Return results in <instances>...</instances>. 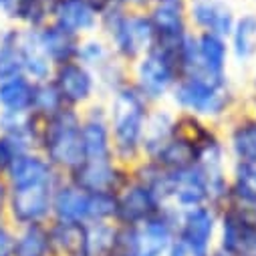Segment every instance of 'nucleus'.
Here are the masks:
<instances>
[{
  "label": "nucleus",
  "instance_id": "f257e3e1",
  "mask_svg": "<svg viewBox=\"0 0 256 256\" xmlns=\"http://www.w3.org/2000/svg\"><path fill=\"white\" fill-rule=\"evenodd\" d=\"M168 105L182 115L198 117L220 127L244 105V97L236 89L234 79L214 81L200 75H184L176 83Z\"/></svg>",
  "mask_w": 256,
  "mask_h": 256
},
{
  "label": "nucleus",
  "instance_id": "f8f14e48",
  "mask_svg": "<svg viewBox=\"0 0 256 256\" xmlns=\"http://www.w3.org/2000/svg\"><path fill=\"white\" fill-rule=\"evenodd\" d=\"M220 130L230 164L256 166V117L244 105L220 125Z\"/></svg>",
  "mask_w": 256,
  "mask_h": 256
},
{
  "label": "nucleus",
  "instance_id": "0eeeda50",
  "mask_svg": "<svg viewBox=\"0 0 256 256\" xmlns=\"http://www.w3.org/2000/svg\"><path fill=\"white\" fill-rule=\"evenodd\" d=\"M56 184H34V186L10 188L8 206L4 214L6 222L12 228L28 226V224H48L52 218V192Z\"/></svg>",
  "mask_w": 256,
  "mask_h": 256
},
{
  "label": "nucleus",
  "instance_id": "bb28decb",
  "mask_svg": "<svg viewBox=\"0 0 256 256\" xmlns=\"http://www.w3.org/2000/svg\"><path fill=\"white\" fill-rule=\"evenodd\" d=\"M52 0H12L4 22L20 28H40L50 22Z\"/></svg>",
  "mask_w": 256,
  "mask_h": 256
},
{
  "label": "nucleus",
  "instance_id": "2eb2a0df",
  "mask_svg": "<svg viewBox=\"0 0 256 256\" xmlns=\"http://www.w3.org/2000/svg\"><path fill=\"white\" fill-rule=\"evenodd\" d=\"M81 190L95 192H119V188L130 180V170L117 164V160H85L73 174L67 176Z\"/></svg>",
  "mask_w": 256,
  "mask_h": 256
},
{
  "label": "nucleus",
  "instance_id": "4c0bfd02",
  "mask_svg": "<svg viewBox=\"0 0 256 256\" xmlns=\"http://www.w3.org/2000/svg\"><path fill=\"white\" fill-rule=\"evenodd\" d=\"M212 252L214 250H210V248H204V246H198L190 240H184L180 236H174L166 256H212Z\"/></svg>",
  "mask_w": 256,
  "mask_h": 256
},
{
  "label": "nucleus",
  "instance_id": "ddd939ff",
  "mask_svg": "<svg viewBox=\"0 0 256 256\" xmlns=\"http://www.w3.org/2000/svg\"><path fill=\"white\" fill-rule=\"evenodd\" d=\"M81 140L85 160H115L107 107L103 99H97L81 111Z\"/></svg>",
  "mask_w": 256,
  "mask_h": 256
},
{
  "label": "nucleus",
  "instance_id": "f704fd0d",
  "mask_svg": "<svg viewBox=\"0 0 256 256\" xmlns=\"http://www.w3.org/2000/svg\"><path fill=\"white\" fill-rule=\"evenodd\" d=\"M65 101H62L58 89L50 79L34 83V99H32V113L38 119H48L65 109Z\"/></svg>",
  "mask_w": 256,
  "mask_h": 256
},
{
  "label": "nucleus",
  "instance_id": "72a5a7b5",
  "mask_svg": "<svg viewBox=\"0 0 256 256\" xmlns=\"http://www.w3.org/2000/svg\"><path fill=\"white\" fill-rule=\"evenodd\" d=\"M115 54L109 46V42L99 34H89V36H83L81 38V44H79V52H77V60L83 62L85 67H89L93 73L103 67L107 60H111Z\"/></svg>",
  "mask_w": 256,
  "mask_h": 256
},
{
  "label": "nucleus",
  "instance_id": "a18cd8bd",
  "mask_svg": "<svg viewBox=\"0 0 256 256\" xmlns=\"http://www.w3.org/2000/svg\"><path fill=\"white\" fill-rule=\"evenodd\" d=\"M252 77H250V91H256V58H254V62H252Z\"/></svg>",
  "mask_w": 256,
  "mask_h": 256
},
{
  "label": "nucleus",
  "instance_id": "9d476101",
  "mask_svg": "<svg viewBox=\"0 0 256 256\" xmlns=\"http://www.w3.org/2000/svg\"><path fill=\"white\" fill-rule=\"evenodd\" d=\"M186 75H200L214 81L234 79L228 38L214 32H194V60Z\"/></svg>",
  "mask_w": 256,
  "mask_h": 256
},
{
  "label": "nucleus",
  "instance_id": "c756f323",
  "mask_svg": "<svg viewBox=\"0 0 256 256\" xmlns=\"http://www.w3.org/2000/svg\"><path fill=\"white\" fill-rule=\"evenodd\" d=\"M119 248V226L115 222L85 224L83 256H107Z\"/></svg>",
  "mask_w": 256,
  "mask_h": 256
},
{
  "label": "nucleus",
  "instance_id": "2f4dec72",
  "mask_svg": "<svg viewBox=\"0 0 256 256\" xmlns=\"http://www.w3.org/2000/svg\"><path fill=\"white\" fill-rule=\"evenodd\" d=\"M20 26L16 24H0V81L22 75L20 67Z\"/></svg>",
  "mask_w": 256,
  "mask_h": 256
},
{
  "label": "nucleus",
  "instance_id": "a19ab883",
  "mask_svg": "<svg viewBox=\"0 0 256 256\" xmlns=\"http://www.w3.org/2000/svg\"><path fill=\"white\" fill-rule=\"evenodd\" d=\"M119 2L130 10H150V6L156 0H119Z\"/></svg>",
  "mask_w": 256,
  "mask_h": 256
},
{
  "label": "nucleus",
  "instance_id": "a211bd4d",
  "mask_svg": "<svg viewBox=\"0 0 256 256\" xmlns=\"http://www.w3.org/2000/svg\"><path fill=\"white\" fill-rule=\"evenodd\" d=\"M89 200L91 194L73 184L69 178H62L52 192V218L60 222H89Z\"/></svg>",
  "mask_w": 256,
  "mask_h": 256
},
{
  "label": "nucleus",
  "instance_id": "3c124183",
  "mask_svg": "<svg viewBox=\"0 0 256 256\" xmlns=\"http://www.w3.org/2000/svg\"><path fill=\"white\" fill-rule=\"evenodd\" d=\"M52 2H54V0H52Z\"/></svg>",
  "mask_w": 256,
  "mask_h": 256
},
{
  "label": "nucleus",
  "instance_id": "58836bf2",
  "mask_svg": "<svg viewBox=\"0 0 256 256\" xmlns=\"http://www.w3.org/2000/svg\"><path fill=\"white\" fill-rule=\"evenodd\" d=\"M14 244V228L6 222V218H0V256H12Z\"/></svg>",
  "mask_w": 256,
  "mask_h": 256
},
{
  "label": "nucleus",
  "instance_id": "cd10ccee",
  "mask_svg": "<svg viewBox=\"0 0 256 256\" xmlns=\"http://www.w3.org/2000/svg\"><path fill=\"white\" fill-rule=\"evenodd\" d=\"M50 244L54 256H83L85 246V224L79 222H48Z\"/></svg>",
  "mask_w": 256,
  "mask_h": 256
},
{
  "label": "nucleus",
  "instance_id": "1a4fd4ad",
  "mask_svg": "<svg viewBox=\"0 0 256 256\" xmlns=\"http://www.w3.org/2000/svg\"><path fill=\"white\" fill-rule=\"evenodd\" d=\"M50 81L58 89L65 105L71 109L83 111L91 103L101 99L95 73L79 60H69V62H62V65L54 67Z\"/></svg>",
  "mask_w": 256,
  "mask_h": 256
},
{
  "label": "nucleus",
  "instance_id": "a878e982",
  "mask_svg": "<svg viewBox=\"0 0 256 256\" xmlns=\"http://www.w3.org/2000/svg\"><path fill=\"white\" fill-rule=\"evenodd\" d=\"M12 256H54L48 224H28L14 228Z\"/></svg>",
  "mask_w": 256,
  "mask_h": 256
},
{
  "label": "nucleus",
  "instance_id": "4be33fe9",
  "mask_svg": "<svg viewBox=\"0 0 256 256\" xmlns=\"http://www.w3.org/2000/svg\"><path fill=\"white\" fill-rule=\"evenodd\" d=\"M204 204H208V180L202 168L192 166L188 170L176 172L170 206L176 210H186Z\"/></svg>",
  "mask_w": 256,
  "mask_h": 256
},
{
  "label": "nucleus",
  "instance_id": "7c9ffc66",
  "mask_svg": "<svg viewBox=\"0 0 256 256\" xmlns=\"http://www.w3.org/2000/svg\"><path fill=\"white\" fill-rule=\"evenodd\" d=\"M40 121L32 111L30 113H14V111H0V136H8L28 144L32 150L36 146Z\"/></svg>",
  "mask_w": 256,
  "mask_h": 256
},
{
  "label": "nucleus",
  "instance_id": "c9c22d12",
  "mask_svg": "<svg viewBox=\"0 0 256 256\" xmlns=\"http://www.w3.org/2000/svg\"><path fill=\"white\" fill-rule=\"evenodd\" d=\"M115 212H117L115 192H95V194H91L89 222H115Z\"/></svg>",
  "mask_w": 256,
  "mask_h": 256
},
{
  "label": "nucleus",
  "instance_id": "f03ea898",
  "mask_svg": "<svg viewBox=\"0 0 256 256\" xmlns=\"http://www.w3.org/2000/svg\"><path fill=\"white\" fill-rule=\"evenodd\" d=\"M103 101L107 107L113 156L117 164L132 170L138 162L144 160L142 144L146 134V123L154 105L146 97H142L132 83Z\"/></svg>",
  "mask_w": 256,
  "mask_h": 256
},
{
  "label": "nucleus",
  "instance_id": "49530a36",
  "mask_svg": "<svg viewBox=\"0 0 256 256\" xmlns=\"http://www.w3.org/2000/svg\"><path fill=\"white\" fill-rule=\"evenodd\" d=\"M156 2H162V4H186V0H156Z\"/></svg>",
  "mask_w": 256,
  "mask_h": 256
},
{
  "label": "nucleus",
  "instance_id": "aec40b11",
  "mask_svg": "<svg viewBox=\"0 0 256 256\" xmlns=\"http://www.w3.org/2000/svg\"><path fill=\"white\" fill-rule=\"evenodd\" d=\"M4 178L8 182V188H22L34 184H56L65 176H60L40 152L30 150L10 166Z\"/></svg>",
  "mask_w": 256,
  "mask_h": 256
},
{
  "label": "nucleus",
  "instance_id": "8fccbe9b",
  "mask_svg": "<svg viewBox=\"0 0 256 256\" xmlns=\"http://www.w3.org/2000/svg\"><path fill=\"white\" fill-rule=\"evenodd\" d=\"M0 111H2V109H0Z\"/></svg>",
  "mask_w": 256,
  "mask_h": 256
},
{
  "label": "nucleus",
  "instance_id": "37998d69",
  "mask_svg": "<svg viewBox=\"0 0 256 256\" xmlns=\"http://www.w3.org/2000/svg\"><path fill=\"white\" fill-rule=\"evenodd\" d=\"M244 109H248L256 117V91H248V95L244 97Z\"/></svg>",
  "mask_w": 256,
  "mask_h": 256
},
{
  "label": "nucleus",
  "instance_id": "423d86ee",
  "mask_svg": "<svg viewBox=\"0 0 256 256\" xmlns=\"http://www.w3.org/2000/svg\"><path fill=\"white\" fill-rule=\"evenodd\" d=\"M178 210L166 206L160 214L138 226H119V248L125 256H166L176 236Z\"/></svg>",
  "mask_w": 256,
  "mask_h": 256
},
{
  "label": "nucleus",
  "instance_id": "9b49d317",
  "mask_svg": "<svg viewBox=\"0 0 256 256\" xmlns=\"http://www.w3.org/2000/svg\"><path fill=\"white\" fill-rule=\"evenodd\" d=\"M156 32V46L172 52L180 62V52L184 42L194 32L188 22L186 4H162L154 2L148 10Z\"/></svg>",
  "mask_w": 256,
  "mask_h": 256
},
{
  "label": "nucleus",
  "instance_id": "39448f33",
  "mask_svg": "<svg viewBox=\"0 0 256 256\" xmlns=\"http://www.w3.org/2000/svg\"><path fill=\"white\" fill-rule=\"evenodd\" d=\"M180 77H182V71H180L178 58L156 44L130 67L132 85L152 105L168 103Z\"/></svg>",
  "mask_w": 256,
  "mask_h": 256
},
{
  "label": "nucleus",
  "instance_id": "09e8293b",
  "mask_svg": "<svg viewBox=\"0 0 256 256\" xmlns=\"http://www.w3.org/2000/svg\"><path fill=\"white\" fill-rule=\"evenodd\" d=\"M107 256H125V254H121V252H111V254H107Z\"/></svg>",
  "mask_w": 256,
  "mask_h": 256
},
{
  "label": "nucleus",
  "instance_id": "ea45409f",
  "mask_svg": "<svg viewBox=\"0 0 256 256\" xmlns=\"http://www.w3.org/2000/svg\"><path fill=\"white\" fill-rule=\"evenodd\" d=\"M8 194H10V188L6 178L0 174V218H4L6 214V206H8Z\"/></svg>",
  "mask_w": 256,
  "mask_h": 256
},
{
  "label": "nucleus",
  "instance_id": "412c9836",
  "mask_svg": "<svg viewBox=\"0 0 256 256\" xmlns=\"http://www.w3.org/2000/svg\"><path fill=\"white\" fill-rule=\"evenodd\" d=\"M232 67L250 69L256 58V10L238 12L236 22L228 34Z\"/></svg>",
  "mask_w": 256,
  "mask_h": 256
},
{
  "label": "nucleus",
  "instance_id": "4468645a",
  "mask_svg": "<svg viewBox=\"0 0 256 256\" xmlns=\"http://www.w3.org/2000/svg\"><path fill=\"white\" fill-rule=\"evenodd\" d=\"M186 12L194 32H214L226 38L238 16L230 0H186Z\"/></svg>",
  "mask_w": 256,
  "mask_h": 256
},
{
  "label": "nucleus",
  "instance_id": "6e6552de",
  "mask_svg": "<svg viewBox=\"0 0 256 256\" xmlns=\"http://www.w3.org/2000/svg\"><path fill=\"white\" fill-rule=\"evenodd\" d=\"M166 208V204L162 202V198L156 192L136 180L130 174L127 180L119 192H117V212H115V224L117 226H138L148 222L150 218H154L156 214H160Z\"/></svg>",
  "mask_w": 256,
  "mask_h": 256
},
{
  "label": "nucleus",
  "instance_id": "6ab92c4d",
  "mask_svg": "<svg viewBox=\"0 0 256 256\" xmlns=\"http://www.w3.org/2000/svg\"><path fill=\"white\" fill-rule=\"evenodd\" d=\"M180 132V115L176 109H172L168 103L154 105L146 123V134L142 152L146 160H152L158 156V152Z\"/></svg>",
  "mask_w": 256,
  "mask_h": 256
},
{
  "label": "nucleus",
  "instance_id": "5701e85b",
  "mask_svg": "<svg viewBox=\"0 0 256 256\" xmlns=\"http://www.w3.org/2000/svg\"><path fill=\"white\" fill-rule=\"evenodd\" d=\"M36 36H38L42 52L46 54V58L50 60L52 67H58L62 62H69V60H77L81 38L71 34L69 30L48 22V24L36 28Z\"/></svg>",
  "mask_w": 256,
  "mask_h": 256
},
{
  "label": "nucleus",
  "instance_id": "20e7f679",
  "mask_svg": "<svg viewBox=\"0 0 256 256\" xmlns=\"http://www.w3.org/2000/svg\"><path fill=\"white\" fill-rule=\"evenodd\" d=\"M34 150L40 152L60 176L67 178L73 174L85 162L81 140V111L65 107L60 113L42 119Z\"/></svg>",
  "mask_w": 256,
  "mask_h": 256
},
{
  "label": "nucleus",
  "instance_id": "7ed1b4c3",
  "mask_svg": "<svg viewBox=\"0 0 256 256\" xmlns=\"http://www.w3.org/2000/svg\"><path fill=\"white\" fill-rule=\"evenodd\" d=\"M97 32L109 42L113 54L130 67L156 44L148 10H130L121 2H115L99 14Z\"/></svg>",
  "mask_w": 256,
  "mask_h": 256
},
{
  "label": "nucleus",
  "instance_id": "79ce46f5",
  "mask_svg": "<svg viewBox=\"0 0 256 256\" xmlns=\"http://www.w3.org/2000/svg\"><path fill=\"white\" fill-rule=\"evenodd\" d=\"M87 2H89V4H91V6H93V8H95L99 14H101L105 8L113 6L115 2H119V0H87Z\"/></svg>",
  "mask_w": 256,
  "mask_h": 256
},
{
  "label": "nucleus",
  "instance_id": "473e14b6",
  "mask_svg": "<svg viewBox=\"0 0 256 256\" xmlns=\"http://www.w3.org/2000/svg\"><path fill=\"white\" fill-rule=\"evenodd\" d=\"M95 79H97V87H99V97L107 99L109 95L117 93L119 89H123L125 85H130V65L123 60H119L117 56H113L111 60H107L103 67H99L95 71Z\"/></svg>",
  "mask_w": 256,
  "mask_h": 256
},
{
  "label": "nucleus",
  "instance_id": "c03bdc74",
  "mask_svg": "<svg viewBox=\"0 0 256 256\" xmlns=\"http://www.w3.org/2000/svg\"><path fill=\"white\" fill-rule=\"evenodd\" d=\"M10 2L12 0H0V20H4V16H6L8 8H10Z\"/></svg>",
  "mask_w": 256,
  "mask_h": 256
},
{
  "label": "nucleus",
  "instance_id": "de8ad7c7",
  "mask_svg": "<svg viewBox=\"0 0 256 256\" xmlns=\"http://www.w3.org/2000/svg\"><path fill=\"white\" fill-rule=\"evenodd\" d=\"M212 256H232V254H228V252H222V250H218V248H214V252H212Z\"/></svg>",
  "mask_w": 256,
  "mask_h": 256
},
{
  "label": "nucleus",
  "instance_id": "b1692460",
  "mask_svg": "<svg viewBox=\"0 0 256 256\" xmlns=\"http://www.w3.org/2000/svg\"><path fill=\"white\" fill-rule=\"evenodd\" d=\"M18 52H20V67H22V75L24 77H28L34 83L50 79L54 67L50 65V60L42 52L34 28H22L20 30Z\"/></svg>",
  "mask_w": 256,
  "mask_h": 256
},
{
  "label": "nucleus",
  "instance_id": "393cba45",
  "mask_svg": "<svg viewBox=\"0 0 256 256\" xmlns=\"http://www.w3.org/2000/svg\"><path fill=\"white\" fill-rule=\"evenodd\" d=\"M152 160L170 172H182L198 164V148H196V142L192 140V136H188L180 125V132Z\"/></svg>",
  "mask_w": 256,
  "mask_h": 256
},
{
  "label": "nucleus",
  "instance_id": "dca6fc26",
  "mask_svg": "<svg viewBox=\"0 0 256 256\" xmlns=\"http://www.w3.org/2000/svg\"><path fill=\"white\" fill-rule=\"evenodd\" d=\"M218 222H220V210L210 204L178 210L176 236L214 250L218 236Z\"/></svg>",
  "mask_w": 256,
  "mask_h": 256
},
{
  "label": "nucleus",
  "instance_id": "c85d7f7f",
  "mask_svg": "<svg viewBox=\"0 0 256 256\" xmlns=\"http://www.w3.org/2000/svg\"><path fill=\"white\" fill-rule=\"evenodd\" d=\"M34 99V81L24 75L0 81V109L14 113H30Z\"/></svg>",
  "mask_w": 256,
  "mask_h": 256
},
{
  "label": "nucleus",
  "instance_id": "f3484780",
  "mask_svg": "<svg viewBox=\"0 0 256 256\" xmlns=\"http://www.w3.org/2000/svg\"><path fill=\"white\" fill-rule=\"evenodd\" d=\"M50 22L83 38L99 30V12L87 0H54Z\"/></svg>",
  "mask_w": 256,
  "mask_h": 256
},
{
  "label": "nucleus",
  "instance_id": "e433bc0d",
  "mask_svg": "<svg viewBox=\"0 0 256 256\" xmlns=\"http://www.w3.org/2000/svg\"><path fill=\"white\" fill-rule=\"evenodd\" d=\"M32 148L20 140L8 138V136H0V174H6L10 170V166L26 152H30Z\"/></svg>",
  "mask_w": 256,
  "mask_h": 256
}]
</instances>
